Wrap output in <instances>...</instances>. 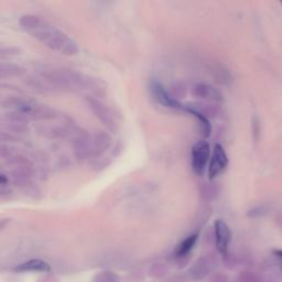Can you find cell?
I'll return each mask as SVG.
<instances>
[{
  "label": "cell",
  "instance_id": "6da1fadb",
  "mask_svg": "<svg viewBox=\"0 0 282 282\" xmlns=\"http://www.w3.org/2000/svg\"><path fill=\"white\" fill-rule=\"evenodd\" d=\"M20 26L32 38L52 51L67 56L76 55L79 53V46L74 39L40 16H22L20 18Z\"/></svg>",
  "mask_w": 282,
  "mask_h": 282
},
{
  "label": "cell",
  "instance_id": "7a4b0ae2",
  "mask_svg": "<svg viewBox=\"0 0 282 282\" xmlns=\"http://www.w3.org/2000/svg\"><path fill=\"white\" fill-rule=\"evenodd\" d=\"M47 81L56 87L72 91H89L100 94V85L96 79L77 73L73 69H52L46 74Z\"/></svg>",
  "mask_w": 282,
  "mask_h": 282
},
{
  "label": "cell",
  "instance_id": "3957f363",
  "mask_svg": "<svg viewBox=\"0 0 282 282\" xmlns=\"http://www.w3.org/2000/svg\"><path fill=\"white\" fill-rule=\"evenodd\" d=\"M2 106L19 119H42V118L53 117L52 109L29 98H7L2 101Z\"/></svg>",
  "mask_w": 282,
  "mask_h": 282
},
{
  "label": "cell",
  "instance_id": "277c9868",
  "mask_svg": "<svg viewBox=\"0 0 282 282\" xmlns=\"http://www.w3.org/2000/svg\"><path fill=\"white\" fill-rule=\"evenodd\" d=\"M112 139L104 132H96L92 134H84L75 142V152L82 159L100 157L109 148Z\"/></svg>",
  "mask_w": 282,
  "mask_h": 282
},
{
  "label": "cell",
  "instance_id": "5b68a950",
  "mask_svg": "<svg viewBox=\"0 0 282 282\" xmlns=\"http://www.w3.org/2000/svg\"><path fill=\"white\" fill-rule=\"evenodd\" d=\"M211 160V147L206 141L201 140L192 147L191 165L193 172L201 177Z\"/></svg>",
  "mask_w": 282,
  "mask_h": 282
},
{
  "label": "cell",
  "instance_id": "8992f818",
  "mask_svg": "<svg viewBox=\"0 0 282 282\" xmlns=\"http://www.w3.org/2000/svg\"><path fill=\"white\" fill-rule=\"evenodd\" d=\"M228 166V157L220 145H215L212 152L211 160L208 163V179L214 180L222 174Z\"/></svg>",
  "mask_w": 282,
  "mask_h": 282
},
{
  "label": "cell",
  "instance_id": "52a82bcc",
  "mask_svg": "<svg viewBox=\"0 0 282 282\" xmlns=\"http://www.w3.org/2000/svg\"><path fill=\"white\" fill-rule=\"evenodd\" d=\"M150 92L152 95L153 100L157 101L158 104L165 106L166 108H172V109H182L184 107V105H182L179 100H175L169 93L166 91V88L163 87V85L160 82L152 81L150 83Z\"/></svg>",
  "mask_w": 282,
  "mask_h": 282
},
{
  "label": "cell",
  "instance_id": "ba28073f",
  "mask_svg": "<svg viewBox=\"0 0 282 282\" xmlns=\"http://www.w3.org/2000/svg\"><path fill=\"white\" fill-rule=\"evenodd\" d=\"M214 232L216 247H217L218 251L223 256H226L232 240V232L230 227H228V225L224 220L217 219L214 224Z\"/></svg>",
  "mask_w": 282,
  "mask_h": 282
},
{
  "label": "cell",
  "instance_id": "9c48e42d",
  "mask_svg": "<svg viewBox=\"0 0 282 282\" xmlns=\"http://www.w3.org/2000/svg\"><path fill=\"white\" fill-rule=\"evenodd\" d=\"M89 104H91V108L93 112L96 114V116L100 119L105 122V125L109 127H115L117 125V116L115 112L112 108L107 107L100 101H98L95 98H91L89 100Z\"/></svg>",
  "mask_w": 282,
  "mask_h": 282
},
{
  "label": "cell",
  "instance_id": "30bf717a",
  "mask_svg": "<svg viewBox=\"0 0 282 282\" xmlns=\"http://www.w3.org/2000/svg\"><path fill=\"white\" fill-rule=\"evenodd\" d=\"M194 94L199 98L204 100L214 101V103H220L223 101V95L218 89L208 84H199L194 88Z\"/></svg>",
  "mask_w": 282,
  "mask_h": 282
},
{
  "label": "cell",
  "instance_id": "8fae6325",
  "mask_svg": "<svg viewBox=\"0 0 282 282\" xmlns=\"http://www.w3.org/2000/svg\"><path fill=\"white\" fill-rule=\"evenodd\" d=\"M18 272H48L51 270L50 265L42 259H30L15 268Z\"/></svg>",
  "mask_w": 282,
  "mask_h": 282
},
{
  "label": "cell",
  "instance_id": "7c38bea8",
  "mask_svg": "<svg viewBox=\"0 0 282 282\" xmlns=\"http://www.w3.org/2000/svg\"><path fill=\"white\" fill-rule=\"evenodd\" d=\"M183 110H184V112H186V113L191 114L192 116H194L196 119H198V121L199 122V127H201V132H202L204 137L210 136L211 134V124L204 114H202L201 112H199V110L195 109L194 107H189V106H184V107H183Z\"/></svg>",
  "mask_w": 282,
  "mask_h": 282
},
{
  "label": "cell",
  "instance_id": "4fadbf2b",
  "mask_svg": "<svg viewBox=\"0 0 282 282\" xmlns=\"http://www.w3.org/2000/svg\"><path fill=\"white\" fill-rule=\"evenodd\" d=\"M198 239L199 234H192L190 236H187L185 239H183L182 242L179 244V246L175 249V256H177L178 258H181V257L189 255L192 249H193L196 245Z\"/></svg>",
  "mask_w": 282,
  "mask_h": 282
},
{
  "label": "cell",
  "instance_id": "5bb4252c",
  "mask_svg": "<svg viewBox=\"0 0 282 282\" xmlns=\"http://www.w3.org/2000/svg\"><path fill=\"white\" fill-rule=\"evenodd\" d=\"M210 271V264L206 258L199 259L198 263L193 265L190 270V276L192 280H199L205 277Z\"/></svg>",
  "mask_w": 282,
  "mask_h": 282
},
{
  "label": "cell",
  "instance_id": "9a60e30c",
  "mask_svg": "<svg viewBox=\"0 0 282 282\" xmlns=\"http://www.w3.org/2000/svg\"><path fill=\"white\" fill-rule=\"evenodd\" d=\"M93 282H120L119 277L116 273L110 271H103L97 273Z\"/></svg>",
  "mask_w": 282,
  "mask_h": 282
},
{
  "label": "cell",
  "instance_id": "2e32d148",
  "mask_svg": "<svg viewBox=\"0 0 282 282\" xmlns=\"http://www.w3.org/2000/svg\"><path fill=\"white\" fill-rule=\"evenodd\" d=\"M276 255L279 257V258L281 259V261H282V250H277L276 251Z\"/></svg>",
  "mask_w": 282,
  "mask_h": 282
}]
</instances>
